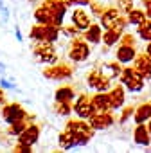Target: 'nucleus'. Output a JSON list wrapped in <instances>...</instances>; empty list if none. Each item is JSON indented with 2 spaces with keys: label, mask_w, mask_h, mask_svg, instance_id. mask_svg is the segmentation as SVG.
I'll list each match as a JSON object with an SVG mask.
<instances>
[{
  "label": "nucleus",
  "mask_w": 151,
  "mask_h": 153,
  "mask_svg": "<svg viewBox=\"0 0 151 153\" xmlns=\"http://www.w3.org/2000/svg\"><path fill=\"white\" fill-rule=\"evenodd\" d=\"M33 56L38 63H43V65H54L58 63V52H56V47L52 42H47V40H36L33 43Z\"/></svg>",
  "instance_id": "nucleus-1"
},
{
  "label": "nucleus",
  "mask_w": 151,
  "mask_h": 153,
  "mask_svg": "<svg viewBox=\"0 0 151 153\" xmlns=\"http://www.w3.org/2000/svg\"><path fill=\"white\" fill-rule=\"evenodd\" d=\"M65 128H68V130H72L76 133V137H78V146H87L90 142V139L94 137V131H95L87 119H79V117L78 119H70L65 124Z\"/></svg>",
  "instance_id": "nucleus-2"
},
{
  "label": "nucleus",
  "mask_w": 151,
  "mask_h": 153,
  "mask_svg": "<svg viewBox=\"0 0 151 153\" xmlns=\"http://www.w3.org/2000/svg\"><path fill=\"white\" fill-rule=\"evenodd\" d=\"M68 59L74 61V63H83L85 59H88L90 56V43L83 38H72L70 45H68Z\"/></svg>",
  "instance_id": "nucleus-3"
},
{
  "label": "nucleus",
  "mask_w": 151,
  "mask_h": 153,
  "mask_svg": "<svg viewBox=\"0 0 151 153\" xmlns=\"http://www.w3.org/2000/svg\"><path fill=\"white\" fill-rule=\"evenodd\" d=\"M121 83L124 85V88H128L130 92H140L144 88V83L146 79L133 68V67H126L121 70V76H119Z\"/></svg>",
  "instance_id": "nucleus-4"
},
{
  "label": "nucleus",
  "mask_w": 151,
  "mask_h": 153,
  "mask_svg": "<svg viewBox=\"0 0 151 153\" xmlns=\"http://www.w3.org/2000/svg\"><path fill=\"white\" fill-rule=\"evenodd\" d=\"M41 74H43V78H47L50 81H63V79H70L72 78L74 70H72V65L58 61L54 65H47V68Z\"/></svg>",
  "instance_id": "nucleus-5"
},
{
  "label": "nucleus",
  "mask_w": 151,
  "mask_h": 153,
  "mask_svg": "<svg viewBox=\"0 0 151 153\" xmlns=\"http://www.w3.org/2000/svg\"><path fill=\"white\" fill-rule=\"evenodd\" d=\"M87 85L97 92H108L112 87V79L108 78L106 74H103L101 68H92L87 74Z\"/></svg>",
  "instance_id": "nucleus-6"
},
{
  "label": "nucleus",
  "mask_w": 151,
  "mask_h": 153,
  "mask_svg": "<svg viewBox=\"0 0 151 153\" xmlns=\"http://www.w3.org/2000/svg\"><path fill=\"white\" fill-rule=\"evenodd\" d=\"M27 115L29 114L24 110V106L20 103H6V105H2V108H0V117L4 119L6 124H13L16 121H22Z\"/></svg>",
  "instance_id": "nucleus-7"
},
{
  "label": "nucleus",
  "mask_w": 151,
  "mask_h": 153,
  "mask_svg": "<svg viewBox=\"0 0 151 153\" xmlns=\"http://www.w3.org/2000/svg\"><path fill=\"white\" fill-rule=\"evenodd\" d=\"M72 112L78 115L79 119H88L92 114H95V108L92 105V97H88L87 94H79L78 97L74 99Z\"/></svg>",
  "instance_id": "nucleus-8"
},
{
  "label": "nucleus",
  "mask_w": 151,
  "mask_h": 153,
  "mask_svg": "<svg viewBox=\"0 0 151 153\" xmlns=\"http://www.w3.org/2000/svg\"><path fill=\"white\" fill-rule=\"evenodd\" d=\"M99 20H101V27H103V31H104V29H112V27H115L117 24H121V22L124 20V16H122V13H121L117 7H106V9L101 13Z\"/></svg>",
  "instance_id": "nucleus-9"
},
{
  "label": "nucleus",
  "mask_w": 151,
  "mask_h": 153,
  "mask_svg": "<svg viewBox=\"0 0 151 153\" xmlns=\"http://www.w3.org/2000/svg\"><path fill=\"white\" fill-rule=\"evenodd\" d=\"M87 121L90 123V126H92L94 130H106V128L113 126L115 117H113L110 112H95V114H92Z\"/></svg>",
  "instance_id": "nucleus-10"
},
{
  "label": "nucleus",
  "mask_w": 151,
  "mask_h": 153,
  "mask_svg": "<svg viewBox=\"0 0 151 153\" xmlns=\"http://www.w3.org/2000/svg\"><path fill=\"white\" fill-rule=\"evenodd\" d=\"M133 68L147 81L151 79V58L147 56V52H137L135 59H133Z\"/></svg>",
  "instance_id": "nucleus-11"
},
{
  "label": "nucleus",
  "mask_w": 151,
  "mask_h": 153,
  "mask_svg": "<svg viewBox=\"0 0 151 153\" xmlns=\"http://www.w3.org/2000/svg\"><path fill=\"white\" fill-rule=\"evenodd\" d=\"M18 142H22V144H27V146H34L38 140H40V126L38 124H34V123H31L18 137Z\"/></svg>",
  "instance_id": "nucleus-12"
},
{
  "label": "nucleus",
  "mask_w": 151,
  "mask_h": 153,
  "mask_svg": "<svg viewBox=\"0 0 151 153\" xmlns=\"http://www.w3.org/2000/svg\"><path fill=\"white\" fill-rule=\"evenodd\" d=\"M72 24L78 27L79 31H87V29L90 27L92 20H90V15H88L83 7H76L74 13H72Z\"/></svg>",
  "instance_id": "nucleus-13"
},
{
  "label": "nucleus",
  "mask_w": 151,
  "mask_h": 153,
  "mask_svg": "<svg viewBox=\"0 0 151 153\" xmlns=\"http://www.w3.org/2000/svg\"><path fill=\"white\" fill-rule=\"evenodd\" d=\"M135 56H137L135 45H124V43H121L119 49L115 51V59L119 63H131L135 59Z\"/></svg>",
  "instance_id": "nucleus-14"
},
{
  "label": "nucleus",
  "mask_w": 151,
  "mask_h": 153,
  "mask_svg": "<svg viewBox=\"0 0 151 153\" xmlns=\"http://www.w3.org/2000/svg\"><path fill=\"white\" fill-rule=\"evenodd\" d=\"M108 97H110V105H112V110H119L124 106V101H126V92H124V87L117 85L113 87L112 90H108Z\"/></svg>",
  "instance_id": "nucleus-15"
},
{
  "label": "nucleus",
  "mask_w": 151,
  "mask_h": 153,
  "mask_svg": "<svg viewBox=\"0 0 151 153\" xmlns=\"http://www.w3.org/2000/svg\"><path fill=\"white\" fill-rule=\"evenodd\" d=\"M31 123H34V114H29L25 119H22V121H16V123H13V124H9V128L6 130V133L9 135V137H18Z\"/></svg>",
  "instance_id": "nucleus-16"
},
{
  "label": "nucleus",
  "mask_w": 151,
  "mask_h": 153,
  "mask_svg": "<svg viewBox=\"0 0 151 153\" xmlns=\"http://www.w3.org/2000/svg\"><path fill=\"white\" fill-rule=\"evenodd\" d=\"M133 140L140 146H149L151 144V133L146 126V123H140L137 124V128L133 130Z\"/></svg>",
  "instance_id": "nucleus-17"
},
{
  "label": "nucleus",
  "mask_w": 151,
  "mask_h": 153,
  "mask_svg": "<svg viewBox=\"0 0 151 153\" xmlns=\"http://www.w3.org/2000/svg\"><path fill=\"white\" fill-rule=\"evenodd\" d=\"M58 142H59V148H61V149H72V148L78 146V137H76V133H74L72 130L65 128V130L59 133Z\"/></svg>",
  "instance_id": "nucleus-18"
},
{
  "label": "nucleus",
  "mask_w": 151,
  "mask_h": 153,
  "mask_svg": "<svg viewBox=\"0 0 151 153\" xmlns=\"http://www.w3.org/2000/svg\"><path fill=\"white\" fill-rule=\"evenodd\" d=\"M83 38L90 43V45H97L103 42V27L101 25H95V24H90V27L87 31H83Z\"/></svg>",
  "instance_id": "nucleus-19"
},
{
  "label": "nucleus",
  "mask_w": 151,
  "mask_h": 153,
  "mask_svg": "<svg viewBox=\"0 0 151 153\" xmlns=\"http://www.w3.org/2000/svg\"><path fill=\"white\" fill-rule=\"evenodd\" d=\"M92 105H94L95 112H110L112 110L108 92H97L95 96H92Z\"/></svg>",
  "instance_id": "nucleus-20"
},
{
  "label": "nucleus",
  "mask_w": 151,
  "mask_h": 153,
  "mask_svg": "<svg viewBox=\"0 0 151 153\" xmlns=\"http://www.w3.org/2000/svg\"><path fill=\"white\" fill-rule=\"evenodd\" d=\"M149 119H151V103L138 105L135 108V112H133V121L137 124H140V123H147Z\"/></svg>",
  "instance_id": "nucleus-21"
},
{
  "label": "nucleus",
  "mask_w": 151,
  "mask_h": 153,
  "mask_svg": "<svg viewBox=\"0 0 151 153\" xmlns=\"http://www.w3.org/2000/svg\"><path fill=\"white\" fill-rule=\"evenodd\" d=\"M76 92L72 87H59L54 94V101H63V103H74Z\"/></svg>",
  "instance_id": "nucleus-22"
},
{
  "label": "nucleus",
  "mask_w": 151,
  "mask_h": 153,
  "mask_svg": "<svg viewBox=\"0 0 151 153\" xmlns=\"http://www.w3.org/2000/svg\"><path fill=\"white\" fill-rule=\"evenodd\" d=\"M33 16H34V22L36 24H52V13L45 6L36 7V11L33 13Z\"/></svg>",
  "instance_id": "nucleus-23"
},
{
  "label": "nucleus",
  "mask_w": 151,
  "mask_h": 153,
  "mask_svg": "<svg viewBox=\"0 0 151 153\" xmlns=\"http://www.w3.org/2000/svg\"><path fill=\"white\" fill-rule=\"evenodd\" d=\"M103 74H106L108 76V78L110 79H113V78H119V76H121V63L119 61H112V63H104L103 65Z\"/></svg>",
  "instance_id": "nucleus-24"
},
{
  "label": "nucleus",
  "mask_w": 151,
  "mask_h": 153,
  "mask_svg": "<svg viewBox=\"0 0 151 153\" xmlns=\"http://www.w3.org/2000/svg\"><path fill=\"white\" fill-rule=\"evenodd\" d=\"M137 33L144 42H151V18H146L140 25H137Z\"/></svg>",
  "instance_id": "nucleus-25"
},
{
  "label": "nucleus",
  "mask_w": 151,
  "mask_h": 153,
  "mask_svg": "<svg viewBox=\"0 0 151 153\" xmlns=\"http://www.w3.org/2000/svg\"><path fill=\"white\" fill-rule=\"evenodd\" d=\"M146 18H147L146 11H140V9H131L128 13V24H133V25H140Z\"/></svg>",
  "instance_id": "nucleus-26"
},
{
  "label": "nucleus",
  "mask_w": 151,
  "mask_h": 153,
  "mask_svg": "<svg viewBox=\"0 0 151 153\" xmlns=\"http://www.w3.org/2000/svg\"><path fill=\"white\" fill-rule=\"evenodd\" d=\"M54 114L67 117L72 114V103H63V101H54Z\"/></svg>",
  "instance_id": "nucleus-27"
},
{
  "label": "nucleus",
  "mask_w": 151,
  "mask_h": 153,
  "mask_svg": "<svg viewBox=\"0 0 151 153\" xmlns=\"http://www.w3.org/2000/svg\"><path fill=\"white\" fill-rule=\"evenodd\" d=\"M29 38L33 42L36 40H45V24H34L29 31Z\"/></svg>",
  "instance_id": "nucleus-28"
},
{
  "label": "nucleus",
  "mask_w": 151,
  "mask_h": 153,
  "mask_svg": "<svg viewBox=\"0 0 151 153\" xmlns=\"http://www.w3.org/2000/svg\"><path fill=\"white\" fill-rule=\"evenodd\" d=\"M59 31H61V34H63V36H67L68 40L78 38V36L83 33V31H79L78 27H76L74 24H72V25H61V27H59Z\"/></svg>",
  "instance_id": "nucleus-29"
},
{
  "label": "nucleus",
  "mask_w": 151,
  "mask_h": 153,
  "mask_svg": "<svg viewBox=\"0 0 151 153\" xmlns=\"http://www.w3.org/2000/svg\"><path fill=\"white\" fill-rule=\"evenodd\" d=\"M117 9L121 13H130L133 9V0H117Z\"/></svg>",
  "instance_id": "nucleus-30"
},
{
  "label": "nucleus",
  "mask_w": 151,
  "mask_h": 153,
  "mask_svg": "<svg viewBox=\"0 0 151 153\" xmlns=\"http://www.w3.org/2000/svg\"><path fill=\"white\" fill-rule=\"evenodd\" d=\"M88 6H90V13H92L94 16H101V13L104 11L103 6H99L97 2H92V0H90V4H88Z\"/></svg>",
  "instance_id": "nucleus-31"
},
{
  "label": "nucleus",
  "mask_w": 151,
  "mask_h": 153,
  "mask_svg": "<svg viewBox=\"0 0 151 153\" xmlns=\"http://www.w3.org/2000/svg\"><path fill=\"white\" fill-rule=\"evenodd\" d=\"M133 112H135V108H133V106L124 108V110H122V115H121V119H119V123H121V124H124V123L128 121V117H131V115H133Z\"/></svg>",
  "instance_id": "nucleus-32"
},
{
  "label": "nucleus",
  "mask_w": 151,
  "mask_h": 153,
  "mask_svg": "<svg viewBox=\"0 0 151 153\" xmlns=\"http://www.w3.org/2000/svg\"><path fill=\"white\" fill-rule=\"evenodd\" d=\"M13 151H15V153H31V151H33V146H27V144L18 142V144L13 148Z\"/></svg>",
  "instance_id": "nucleus-33"
},
{
  "label": "nucleus",
  "mask_w": 151,
  "mask_h": 153,
  "mask_svg": "<svg viewBox=\"0 0 151 153\" xmlns=\"http://www.w3.org/2000/svg\"><path fill=\"white\" fill-rule=\"evenodd\" d=\"M121 43H124V45H135V38H133V34H124L122 33V36H121V40H119Z\"/></svg>",
  "instance_id": "nucleus-34"
},
{
  "label": "nucleus",
  "mask_w": 151,
  "mask_h": 153,
  "mask_svg": "<svg viewBox=\"0 0 151 153\" xmlns=\"http://www.w3.org/2000/svg\"><path fill=\"white\" fill-rule=\"evenodd\" d=\"M0 87H2L4 90H16V87L11 83V81H7L6 78H4V76H2V78H0Z\"/></svg>",
  "instance_id": "nucleus-35"
},
{
  "label": "nucleus",
  "mask_w": 151,
  "mask_h": 153,
  "mask_svg": "<svg viewBox=\"0 0 151 153\" xmlns=\"http://www.w3.org/2000/svg\"><path fill=\"white\" fill-rule=\"evenodd\" d=\"M142 4L146 7V16L151 18V0H142Z\"/></svg>",
  "instance_id": "nucleus-36"
},
{
  "label": "nucleus",
  "mask_w": 151,
  "mask_h": 153,
  "mask_svg": "<svg viewBox=\"0 0 151 153\" xmlns=\"http://www.w3.org/2000/svg\"><path fill=\"white\" fill-rule=\"evenodd\" d=\"M0 11H2V18H4V22H7V20H9V11H7V7L2 4V6H0Z\"/></svg>",
  "instance_id": "nucleus-37"
},
{
  "label": "nucleus",
  "mask_w": 151,
  "mask_h": 153,
  "mask_svg": "<svg viewBox=\"0 0 151 153\" xmlns=\"http://www.w3.org/2000/svg\"><path fill=\"white\" fill-rule=\"evenodd\" d=\"M70 2H72L74 6H88L90 0H70Z\"/></svg>",
  "instance_id": "nucleus-38"
},
{
  "label": "nucleus",
  "mask_w": 151,
  "mask_h": 153,
  "mask_svg": "<svg viewBox=\"0 0 151 153\" xmlns=\"http://www.w3.org/2000/svg\"><path fill=\"white\" fill-rule=\"evenodd\" d=\"M6 103H7V101H6V96H4V88L0 87V106L6 105Z\"/></svg>",
  "instance_id": "nucleus-39"
},
{
  "label": "nucleus",
  "mask_w": 151,
  "mask_h": 153,
  "mask_svg": "<svg viewBox=\"0 0 151 153\" xmlns=\"http://www.w3.org/2000/svg\"><path fill=\"white\" fill-rule=\"evenodd\" d=\"M15 36H16V40H18V42H22V40H24V36H22V31H20V27H16V29H15Z\"/></svg>",
  "instance_id": "nucleus-40"
},
{
  "label": "nucleus",
  "mask_w": 151,
  "mask_h": 153,
  "mask_svg": "<svg viewBox=\"0 0 151 153\" xmlns=\"http://www.w3.org/2000/svg\"><path fill=\"white\" fill-rule=\"evenodd\" d=\"M0 76H6V65L0 61Z\"/></svg>",
  "instance_id": "nucleus-41"
},
{
  "label": "nucleus",
  "mask_w": 151,
  "mask_h": 153,
  "mask_svg": "<svg viewBox=\"0 0 151 153\" xmlns=\"http://www.w3.org/2000/svg\"><path fill=\"white\" fill-rule=\"evenodd\" d=\"M146 52H147V56H149V58H151V42H149V43H147V49H146Z\"/></svg>",
  "instance_id": "nucleus-42"
},
{
  "label": "nucleus",
  "mask_w": 151,
  "mask_h": 153,
  "mask_svg": "<svg viewBox=\"0 0 151 153\" xmlns=\"http://www.w3.org/2000/svg\"><path fill=\"white\" fill-rule=\"evenodd\" d=\"M147 130H149V133H151V119L147 121Z\"/></svg>",
  "instance_id": "nucleus-43"
},
{
  "label": "nucleus",
  "mask_w": 151,
  "mask_h": 153,
  "mask_svg": "<svg viewBox=\"0 0 151 153\" xmlns=\"http://www.w3.org/2000/svg\"><path fill=\"white\" fill-rule=\"evenodd\" d=\"M27 2H36V0H27Z\"/></svg>",
  "instance_id": "nucleus-44"
}]
</instances>
